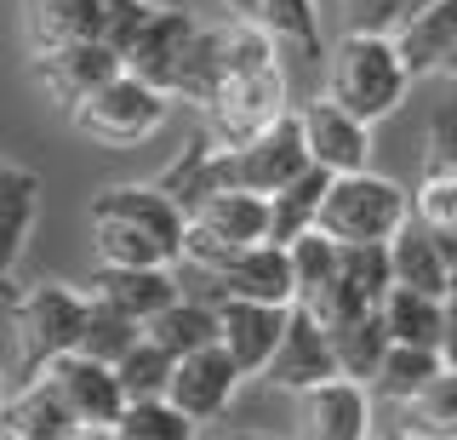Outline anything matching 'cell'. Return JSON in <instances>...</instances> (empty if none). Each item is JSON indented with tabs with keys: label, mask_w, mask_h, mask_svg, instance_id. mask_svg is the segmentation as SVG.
Wrapping results in <instances>:
<instances>
[{
	"label": "cell",
	"mask_w": 457,
	"mask_h": 440,
	"mask_svg": "<svg viewBox=\"0 0 457 440\" xmlns=\"http://www.w3.org/2000/svg\"><path fill=\"white\" fill-rule=\"evenodd\" d=\"M452 35H457V0H428V6H418L411 18L395 23V52L411 69V80L435 75L446 46H452Z\"/></svg>",
	"instance_id": "obj_19"
},
{
	"label": "cell",
	"mask_w": 457,
	"mask_h": 440,
	"mask_svg": "<svg viewBox=\"0 0 457 440\" xmlns=\"http://www.w3.org/2000/svg\"><path fill=\"white\" fill-rule=\"evenodd\" d=\"M297 126H303L309 161L326 166L332 178L366 172V166H371V126L354 120L349 109H337L332 97H314V104H303V109H297Z\"/></svg>",
	"instance_id": "obj_11"
},
{
	"label": "cell",
	"mask_w": 457,
	"mask_h": 440,
	"mask_svg": "<svg viewBox=\"0 0 457 440\" xmlns=\"http://www.w3.org/2000/svg\"><path fill=\"white\" fill-rule=\"evenodd\" d=\"M411 218L418 223H457V172L446 178H423L418 189H411Z\"/></svg>",
	"instance_id": "obj_39"
},
{
	"label": "cell",
	"mask_w": 457,
	"mask_h": 440,
	"mask_svg": "<svg viewBox=\"0 0 457 440\" xmlns=\"http://www.w3.org/2000/svg\"><path fill=\"white\" fill-rule=\"evenodd\" d=\"M171 354L154 344V337H137L132 349L114 361V378H120V394L126 401H161L166 394V383H171Z\"/></svg>",
	"instance_id": "obj_33"
},
{
	"label": "cell",
	"mask_w": 457,
	"mask_h": 440,
	"mask_svg": "<svg viewBox=\"0 0 457 440\" xmlns=\"http://www.w3.org/2000/svg\"><path fill=\"white\" fill-rule=\"evenodd\" d=\"M143 337V326L137 320H126L120 309H109L104 297H86V326H80V354H92V361H104V366H114L126 349H132Z\"/></svg>",
	"instance_id": "obj_32"
},
{
	"label": "cell",
	"mask_w": 457,
	"mask_h": 440,
	"mask_svg": "<svg viewBox=\"0 0 457 440\" xmlns=\"http://www.w3.org/2000/svg\"><path fill=\"white\" fill-rule=\"evenodd\" d=\"M0 440H18V435H0Z\"/></svg>",
	"instance_id": "obj_51"
},
{
	"label": "cell",
	"mask_w": 457,
	"mask_h": 440,
	"mask_svg": "<svg viewBox=\"0 0 457 440\" xmlns=\"http://www.w3.org/2000/svg\"><path fill=\"white\" fill-rule=\"evenodd\" d=\"M286 309L280 303H252V297H223L218 303V344L246 378H263L269 354H275L280 332H286Z\"/></svg>",
	"instance_id": "obj_12"
},
{
	"label": "cell",
	"mask_w": 457,
	"mask_h": 440,
	"mask_svg": "<svg viewBox=\"0 0 457 440\" xmlns=\"http://www.w3.org/2000/svg\"><path fill=\"white\" fill-rule=\"evenodd\" d=\"M40 378H52V389L63 394V406L75 411V423H114V418H120V406H126L114 366L92 361V354H80V349L57 354Z\"/></svg>",
	"instance_id": "obj_13"
},
{
	"label": "cell",
	"mask_w": 457,
	"mask_h": 440,
	"mask_svg": "<svg viewBox=\"0 0 457 440\" xmlns=\"http://www.w3.org/2000/svg\"><path fill=\"white\" fill-rule=\"evenodd\" d=\"M326 337H332L337 372L354 378V383H371V372H378V361H383V349H389V332H383V315H378V309H366V315H354V320L326 326Z\"/></svg>",
	"instance_id": "obj_27"
},
{
	"label": "cell",
	"mask_w": 457,
	"mask_h": 440,
	"mask_svg": "<svg viewBox=\"0 0 457 440\" xmlns=\"http://www.w3.org/2000/svg\"><path fill=\"white\" fill-rule=\"evenodd\" d=\"M378 315H383L389 344L440 349V337H446V297H428V292H411V286H389V297L378 303Z\"/></svg>",
	"instance_id": "obj_21"
},
{
	"label": "cell",
	"mask_w": 457,
	"mask_h": 440,
	"mask_svg": "<svg viewBox=\"0 0 457 440\" xmlns=\"http://www.w3.org/2000/svg\"><path fill=\"white\" fill-rule=\"evenodd\" d=\"M440 361L457 372V309H446V337H440Z\"/></svg>",
	"instance_id": "obj_42"
},
{
	"label": "cell",
	"mask_w": 457,
	"mask_h": 440,
	"mask_svg": "<svg viewBox=\"0 0 457 440\" xmlns=\"http://www.w3.org/2000/svg\"><path fill=\"white\" fill-rule=\"evenodd\" d=\"M326 378H343L337 354H332V337H326V326H320L314 309L292 303L286 309V332H280V344H275V354H269V366H263V383L269 389L303 394V389H314V383H326Z\"/></svg>",
	"instance_id": "obj_7"
},
{
	"label": "cell",
	"mask_w": 457,
	"mask_h": 440,
	"mask_svg": "<svg viewBox=\"0 0 457 440\" xmlns=\"http://www.w3.org/2000/svg\"><path fill=\"white\" fill-rule=\"evenodd\" d=\"M218 6L228 12V18H252L257 23V0H218Z\"/></svg>",
	"instance_id": "obj_44"
},
{
	"label": "cell",
	"mask_w": 457,
	"mask_h": 440,
	"mask_svg": "<svg viewBox=\"0 0 457 440\" xmlns=\"http://www.w3.org/2000/svg\"><path fill=\"white\" fill-rule=\"evenodd\" d=\"M309 166L303 149V126H297V109H286L280 120H269L257 137L235 149H212V178L218 189H252V195H275L280 183H292Z\"/></svg>",
	"instance_id": "obj_6"
},
{
	"label": "cell",
	"mask_w": 457,
	"mask_h": 440,
	"mask_svg": "<svg viewBox=\"0 0 457 440\" xmlns=\"http://www.w3.org/2000/svg\"><path fill=\"white\" fill-rule=\"evenodd\" d=\"M446 309H457V269H452V280H446Z\"/></svg>",
	"instance_id": "obj_48"
},
{
	"label": "cell",
	"mask_w": 457,
	"mask_h": 440,
	"mask_svg": "<svg viewBox=\"0 0 457 440\" xmlns=\"http://www.w3.org/2000/svg\"><path fill=\"white\" fill-rule=\"evenodd\" d=\"M400 411H406V429L418 440H457V372L440 366Z\"/></svg>",
	"instance_id": "obj_30"
},
{
	"label": "cell",
	"mask_w": 457,
	"mask_h": 440,
	"mask_svg": "<svg viewBox=\"0 0 457 440\" xmlns=\"http://www.w3.org/2000/svg\"><path fill=\"white\" fill-rule=\"evenodd\" d=\"M212 440H269V435H252V429H228V435H212Z\"/></svg>",
	"instance_id": "obj_47"
},
{
	"label": "cell",
	"mask_w": 457,
	"mask_h": 440,
	"mask_svg": "<svg viewBox=\"0 0 457 440\" xmlns=\"http://www.w3.org/2000/svg\"><path fill=\"white\" fill-rule=\"evenodd\" d=\"M297 440H371V389L354 378H326L303 389V435Z\"/></svg>",
	"instance_id": "obj_15"
},
{
	"label": "cell",
	"mask_w": 457,
	"mask_h": 440,
	"mask_svg": "<svg viewBox=\"0 0 457 440\" xmlns=\"http://www.w3.org/2000/svg\"><path fill=\"white\" fill-rule=\"evenodd\" d=\"M114 435L120 440H200V423H189L161 394V401H126L120 418H114Z\"/></svg>",
	"instance_id": "obj_34"
},
{
	"label": "cell",
	"mask_w": 457,
	"mask_h": 440,
	"mask_svg": "<svg viewBox=\"0 0 457 440\" xmlns=\"http://www.w3.org/2000/svg\"><path fill=\"white\" fill-rule=\"evenodd\" d=\"M240 383H246V372L223 354V344H206V349L183 354V361L171 366L166 401L178 406L189 423H218L223 411H228V401H235Z\"/></svg>",
	"instance_id": "obj_8"
},
{
	"label": "cell",
	"mask_w": 457,
	"mask_h": 440,
	"mask_svg": "<svg viewBox=\"0 0 457 440\" xmlns=\"http://www.w3.org/2000/svg\"><path fill=\"white\" fill-rule=\"evenodd\" d=\"M69 440H120V435H114V423H75Z\"/></svg>",
	"instance_id": "obj_43"
},
{
	"label": "cell",
	"mask_w": 457,
	"mask_h": 440,
	"mask_svg": "<svg viewBox=\"0 0 457 440\" xmlns=\"http://www.w3.org/2000/svg\"><path fill=\"white\" fill-rule=\"evenodd\" d=\"M212 286H218V303L223 297H252V303H292L297 286H292V258H286V246L275 240H257V246H240L235 258H228L218 275H206Z\"/></svg>",
	"instance_id": "obj_14"
},
{
	"label": "cell",
	"mask_w": 457,
	"mask_h": 440,
	"mask_svg": "<svg viewBox=\"0 0 457 440\" xmlns=\"http://www.w3.org/2000/svg\"><path fill=\"white\" fill-rule=\"evenodd\" d=\"M371 440H418V435H411L406 423H400V429H383V435H371Z\"/></svg>",
	"instance_id": "obj_46"
},
{
	"label": "cell",
	"mask_w": 457,
	"mask_h": 440,
	"mask_svg": "<svg viewBox=\"0 0 457 440\" xmlns=\"http://www.w3.org/2000/svg\"><path fill=\"white\" fill-rule=\"evenodd\" d=\"M406 218H411V195L395 178H378L366 166V172L332 178L320 212H314V229L332 235L337 246H361V240H389Z\"/></svg>",
	"instance_id": "obj_3"
},
{
	"label": "cell",
	"mask_w": 457,
	"mask_h": 440,
	"mask_svg": "<svg viewBox=\"0 0 457 440\" xmlns=\"http://www.w3.org/2000/svg\"><path fill=\"white\" fill-rule=\"evenodd\" d=\"M35 201H40V178L0 161V292H12V269L23 258L29 229H35Z\"/></svg>",
	"instance_id": "obj_20"
},
{
	"label": "cell",
	"mask_w": 457,
	"mask_h": 440,
	"mask_svg": "<svg viewBox=\"0 0 457 440\" xmlns=\"http://www.w3.org/2000/svg\"><path fill=\"white\" fill-rule=\"evenodd\" d=\"M440 75H452V80H457V35H452V46H446V58H440Z\"/></svg>",
	"instance_id": "obj_45"
},
{
	"label": "cell",
	"mask_w": 457,
	"mask_h": 440,
	"mask_svg": "<svg viewBox=\"0 0 457 440\" xmlns=\"http://www.w3.org/2000/svg\"><path fill=\"white\" fill-rule=\"evenodd\" d=\"M149 12H154V0H97V40L109 52H120V63H126V52H132L137 29L149 23Z\"/></svg>",
	"instance_id": "obj_37"
},
{
	"label": "cell",
	"mask_w": 457,
	"mask_h": 440,
	"mask_svg": "<svg viewBox=\"0 0 457 440\" xmlns=\"http://www.w3.org/2000/svg\"><path fill=\"white\" fill-rule=\"evenodd\" d=\"M6 394H12V389H6V372H0V406H6Z\"/></svg>",
	"instance_id": "obj_49"
},
{
	"label": "cell",
	"mask_w": 457,
	"mask_h": 440,
	"mask_svg": "<svg viewBox=\"0 0 457 440\" xmlns=\"http://www.w3.org/2000/svg\"><path fill=\"white\" fill-rule=\"evenodd\" d=\"M120 52H109L104 40H63V46H46V52H35V80H40V92L52 97V104H63V109H75L80 97H92L104 80L120 75Z\"/></svg>",
	"instance_id": "obj_10"
},
{
	"label": "cell",
	"mask_w": 457,
	"mask_h": 440,
	"mask_svg": "<svg viewBox=\"0 0 457 440\" xmlns=\"http://www.w3.org/2000/svg\"><path fill=\"white\" fill-rule=\"evenodd\" d=\"M406 87H411V69L400 63L395 35L349 29L326 52V97H332L337 109H349L354 120H366V126L395 115V109L406 104Z\"/></svg>",
	"instance_id": "obj_2"
},
{
	"label": "cell",
	"mask_w": 457,
	"mask_h": 440,
	"mask_svg": "<svg viewBox=\"0 0 457 440\" xmlns=\"http://www.w3.org/2000/svg\"><path fill=\"white\" fill-rule=\"evenodd\" d=\"M143 337H154V344H161L171 361H183V354L218 344V309L200 303V297H189V292H178V297L161 309V315L143 326Z\"/></svg>",
	"instance_id": "obj_23"
},
{
	"label": "cell",
	"mask_w": 457,
	"mask_h": 440,
	"mask_svg": "<svg viewBox=\"0 0 457 440\" xmlns=\"http://www.w3.org/2000/svg\"><path fill=\"white\" fill-rule=\"evenodd\" d=\"M63 40H97V0H29V46L46 52Z\"/></svg>",
	"instance_id": "obj_28"
},
{
	"label": "cell",
	"mask_w": 457,
	"mask_h": 440,
	"mask_svg": "<svg viewBox=\"0 0 457 440\" xmlns=\"http://www.w3.org/2000/svg\"><path fill=\"white\" fill-rule=\"evenodd\" d=\"M218 87H223V23H218V29H206V23H200L189 58H183V69H178V87H171V97L206 109L212 97H218Z\"/></svg>",
	"instance_id": "obj_31"
},
{
	"label": "cell",
	"mask_w": 457,
	"mask_h": 440,
	"mask_svg": "<svg viewBox=\"0 0 457 440\" xmlns=\"http://www.w3.org/2000/svg\"><path fill=\"white\" fill-rule=\"evenodd\" d=\"M349 6V29H378L395 35V23L406 18V0H343Z\"/></svg>",
	"instance_id": "obj_40"
},
{
	"label": "cell",
	"mask_w": 457,
	"mask_h": 440,
	"mask_svg": "<svg viewBox=\"0 0 457 440\" xmlns=\"http://www.w3.org/2000/svg\"><path fill=\"white\" fill-rule=\"evenodd\" d=\"M257 23H263L275 40L303 46V58H326L320 12H314V0H257Z\"/></svg>",
	"instance_id": "obj_36"
},
{
	"label": "cell",
	"mask_w": 457,
	"mask_h": 440,
	"mask_svg": "<svg viewBox=\"0 0 457 440\" xmlns=\"http://www.w3.org/2000/svg\"><path fill=\"white\" fill-rule=\"evenodd\" d=\"M423 229H428V223H423ZM428 240H435L440 263H446V269H457V223H435V229H428Z\"/></svg>",
	"instance_id": "obj_41"
},
{
	"label": "cell",
	"mask_w": 457,
	"mask_h": 440,
	"mask_svg": "<svg viewBox=\"0 0 457 440\" xmlns=\"http://www.w3.org/2000/svg\"><path fill=\"white\" fill-rule=\"evenodd\" d=\"M337 280L349 292H361L371 309L389 297L395 286V263H389V240H361V246H343V258H337Z\"/></svg>",
	"instance_id": "obj_35"
},
{
	"label": "cell",
	"mask_w": 457,
	"mask_h": 440,
	"mask_svg": "<svg viewBox=\"0 0 457 440\" xmlns=\"http://www.w3.org/2000/svg\"><path fill=\"white\" fill-rule=\"evenodd\" d=\"M389 263H395V286H411V292H428V297H446V280L452 269L440 263L435 240L418 218H406L400 229L389 235Z\"/></svg>",
	"instance_id": "obj_24"
},
{
	"label": "cell",
	"mask_w": 457,
	"mask_h": 440,
	"mask_svg": "<svg viewBox=\"0 0 457 440\" xmlns=\"http://www.w3.org/2000/svg\"><path fill=\"white\" fill-rule=\"evenodd\" d=\"M212 149H218V144H212L206 132H195L189 144H183L178 161H171L166 172L154 178V189H161L166 201L183 212V218H195V212L206 206L212 195H218V178H212Z\"/></svg>",
	"instance_id": "obj_25"
},
{
	"label": "cell",
	"mask_w": 457,
	"mask_h": 440,
	"mask_svg": "<svg viewBox=\"0 0 457 440\" xmlns=\"http://www.w3.org/2000/svg\"><path fill=\"white\" fill-rule=\"evenodd\" d=\"M86 326V292L40 280L29 292H12V332H18V378H40L57 354L80 344Z\"/></svg>",
	"instance_id": "obj_4"
},
{
	"label": "cell",
	"mask_w": 457,
	"mask_h": 440,
	"mask_svg": "<svg viewBox=\"0 0 457 440\" xmlns=\"http://www.w3.org/2000/svg\"><path fill=\"white\" fill-rule=\"evenodd\" d=\"M166 109H171L166 92L143 87L137 75H126V69H120V75L104 80L92 97H80L69 115H75V132H86L92 144L132 149V144H149V137L166 126Z\"/></svg>",
	"instance_id": "obj_5"
},
{
	"label": "cell",
	"mask_w": 457,
	"mask_h": 440,
	"mask_svg": "<svg viewBox=\"0 0 457 440\" xmlns=\"http://www.w3.org/2000/svg\"><path fill=\"white\" fill-rule=\"evenodd\" d=\"M0 435L18 440H69L75 435V411L63 406V394L52 389V378H29L18 394H6L0 406Z\"/></svg>",
	"instance_id": "obj_18"
},
{
	"label": "cell",
	"mask_w": 457,
	"mask_h": 440,
	"mask_svg": "<svg viewBox=\"0 0 457 440\" xmlns=\"http://www.w3.org/2000/svg\"><path fill=\"white\" fill-rule=\"evenodd\" d=\"M195 35H200V18H195V12L154 6L149 23H143L137 40H132V52H126V75H137L143 87H154V92L171 97V87H178V69H183V58H189Z\"/></svg>",
	"instance_id": "obj_9"
},
{
	"label": "cell",
	"mask_w": 457,
	"mask_h": 440,
	"mask_svg": "<svg viewBox=\"0 0 457 440\" xmlns=\"http://www.w3.org/2000/svg\"><path fill=\"white\" fill-rule=\"evenodd\" d=\"M418 6H428V0H406V18H411V12H418Z\"/></svg>",
	"instance_id": "obj_50"
},
{
	"label": "cell",
	"mask_w": 457,
	"mask_h": 440,
	"mask_svg": "<svg viewBox=\"0 0 457 440\" xmlns=\"http://www.w3.org/2000/svg\"><path fill=\"white\" fill-rule=\"evenodd\" d=\"M286 69L275 58V35L252 18H228L223 23V87L218 97L206 104V120H212V144L218 149H235L257 137L269 120L286 115Z\"/></svg>",
	"instance_id": "obj_1"
},
{
	"label": "cell",
	"mask_w": 457,
	"mask_h": 440,
	"mask_svg": "<svg viewBox=\"0 0 457 440\" xmlns=\"http://www.w3.org/2000/svg\"><path fill=\"white\" fill-rule=\"evenodd\" d=\"M326 189H332V172L314 166V161L292 183H280V189L269 195V240H275V246H292L303 229H314V212H320Z\"/></svg>",
	"instance_id": "obj_22"
},
{
	"label": "cell",
	"mask_w": 457,
	"mask_h": 440,
	"mask_svg": "<svg viewBox=\"0 0 457 440\" xmlns=\"http://www.w3.org/2000/svg\"><path fill=\"white\" fill-rule=\"evenodd\" d=\"M92 212H109V218L137 223V229H149L171 252V263L183 258V229H189V218H183L154 183H109V189L92 195Z\"/></svg>",
	"instance_id": "obj_16"
},
{
	"label": "cell",
	"mask_w": 457,
	"mask_h": 440,
	"mask_svg": "<svg viewBox=\"0 0 457 440\" xmlns=\"http://www.w3.org/2000/svg\"><path fill=\"white\" fill-rule=\"evenodd\" d=\"M440 349H418V344H389L383 349V361H378V372H371L366 389L378 394V401H389V406H406L411 394L423 389L428 378L440 372Z\"/></svg>",
	"instance_id": "obj_26"
},
{
	"label": "cell",
	"mask_w": 457,
	"mask_h": 440,
	"mask_svg": "<svg viewBox=\"0 0 457 440\" xmlns=\"http://www.w3.org/2000/svg\"><path fill=\"white\" fill-rule=\"evenodd\" d=\"M286 258H292V286H297V297L292 303H303V309H314L326 297V286L337 280V258H343V246L332 235H320V229H303L286 246Z\"/></svg>",
	"instance_id": "obj_29"
},
{
	"label": "cell",
	"mask_w": 457,
	"mask_h": 440,
	"mask_svg": "<svg viewBox=\"0 0 457 440\" xmlns=\"http://www.w3.org/2000/svg\"><path fill=\"white\" fill-rule=\"evenodd\" d=\"M457 172V104H440L423 126V178Z\"/></svg>",
	"instance_id": "obj_38"
},
{
	"label": "cell",
	"mask_w": 457,
	"mask_h": 440,
	"mask_svg": "<svg viewBox=\"0 0 457 440\" xmlns=\"http://www.w3.org/2000/svg\"><path fill=\"white\" fill-rule=\"evenodd\" d=\"M80 292L86 297H104V303L120 309L126 320L149 326L171 297H178V275H171V269H109V263H97V275L86 280Z\"/></svg>",
	"instance_id": "obj_17"
}]
</instances>
